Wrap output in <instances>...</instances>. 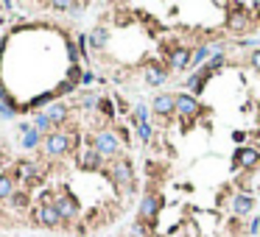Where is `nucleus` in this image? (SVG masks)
<instances>
[{
	"label": "nucleus",
	"mask_w": 260,
	"mask_h": 237,
	"mask_svg": "<svg viewBox=\"0 0 260 237\" xmlns=\"http://www.w3.org/2000/svg\"><path fill=\"white\" fill-rule=\"evenodd\" d=\"M90 148H95V151H98L104 159H118V153L123 151V142H120V137L115 131H109V128H101V131L92 134Z\"/></svg>",
	"instance_id": "obj_1"
},
{
	"label": "nucleus",
	"mask_w": 260,
	"mask_h": 237,
	"mask_svg": "<svg viewBox=\"0 0 260 237\" xmlns=\"http://www.w3.org/2000/svg\"><path fill=\"white\" fill-rule=\"evenodd\" d=\"M204 112V106L199 104L196 98L190 95V92H182V95H176V115H179V120H182V131H188L190 123L199 118Z\"/></svg>",
	"instance_id": "obj_2"
},
{
	"label": "nucleus",
	"mask_w": 260,
	"mask_h": 237,
	"mask_svg": "<svg viewBox=\"0 0 260 237\" xmlns=\"http://www.w3.org/2000/svg\"><path fill=\"white\" fill-rule=\"evenodd\" d=\"M73 148V137L67 131H50L48 137H45V153L48 156H64V153Z\"/></svg>",
	"instance_id": "obj_3"
},
{
	"label": "nucleus",
	"mask_w": 260,
	"mask_h": 237,
	"mask_svg": "<svg viewBox=\"0 0 260 237\" xmlns=\"http://www.w3.org/2000/svg\"><path fill=\"white\" fill-rule=\"evenodd\" d=\"M151 112H154L157 118H171V115H176V95L160 92V95L151 101Z\"/></svg>",
	"instance_id": "obj_4"
},
{
	"label": "nucleus",
	"mask_w": 260,
	"mask_h": 237,
	"mask_svg": "<svg viewBox=\"0 0 260 237\" xmlns=\"http://www.w3.org/2000/svg\"><path fill=\"white\" fill-rule=\"evenodd\" d=\"M160 209H162V198L157 193H146L143 195V201H140V221H148V223H154V218L160 215Z\"/></svg>",
	"instance_id": "obj_5"
},
{
	"label": "nucleus",
	"mask_w": 260,
	"mask_h": 237,
	"mask_svg": "<svg viewBox=\"0 0 260 237\" xmlns=\"http://www.w3.org/2000/svg\"><path fill=\"white\" fill-rule=\"evenodd\" d=\"M109 176H112V181L118 184V187H132V181H134V170H132V165H129L126 159L115 162L112 170H109Z\"/></svg>",
	"instance_id": "obj_6"
},
{
	"label": "nucleus",
	"mask_w": 260,
	"mask_h": 237,
	"mask_svg": "<svg viewBox=\"0 0 260 237\" xmlns=\"http://www.w3.org/2000/svg\"><path fill=\"white\" fill-rule=\"evenodd\" d=\"M36 223H42L48 229H56L59 223H62V215H59L56 204H42V207L36 209Z\"/></svg>",
	"instance_id": "obj_7"
},
{
	"label": "nucleus",
	"mask_w": 260,
	"mask_h": 237,
	"mask_svg": "<svg viewBox=\"0 0 260 237\" xmlns=\"http://www.w3.org/2000/svg\"><path fill=\"white\" fill-rule=\"evenodd\" d=\"M260 162V151L258 148H238V151H235V159H232V167H235V170H238V167H255Z\"/></svg>",
	"instance_id": "obj_8"
},
{
	"label": "nucleus",
	"mask_w": 260,
	"mask_h": 237,
	"mask_svg": "<svg viewBox=\"0 0 260 237\" xmlns=\"http://www.w3.org/2000/svg\"><path fill=\"white\" fill-rule=\"evenodd\" d=\"M213 76H216V73H213L210 67H202L199 73H193V76H190L188 81H185V87H188L190 95H199V92H202L204 87H207V81H210Z\"/></svg>",
	"instance_id": "obj_9"
},
{
	"label": "nucleus",
	"mask_w": 260,
	"mask_h": 237,
	"mask_svg": "<svg viewBox=\"0 0 260 237\" xmlns=\"http://www.w3.org/2000/svg\"><path fill=\"white\" fill-rule=\"evenodd\" d=\"M56 209H59V215H62V218H67V221H70V218L78 215V201L73 198L70 193H62L56 198Z\"/></svg>",
	"instance_id": "obj_10"
},
{
	"label": "nucleus",
	"mask_w": 260,
	"mask_h": 237,
	"mask_svg": "<svg viewBox=\"0 0 260 237\" xmlns=\"http://www.w3.org/2000/svg\"><path fill=\"white\" fill-rule=\"evenodd\" d=\"M168 81V70L162 67L160 62H151L146 67V84L148 87H160V84H165Z\"/></svg>",
	"instance_id": "obj_11"
},
{
	"label": "nucleus",
	"mask_w": 260,
	"mask_h": 237,
	"mask_svg": "<svg viewBox=\"0 0 260 237\" xmlns=\"http://www.w3.org/2000/svg\"><path fill=\"white\" fill-rule=\"evenodd\" d=\"M232 11H235V14H230V20H227V25H230L232 31H244V28L252 22V14H244L246 6H238V3H235Z\"/></svg>",
	"instance_id": "obj_12"
},
{
	"label": "nucleus",
	"mask_w": 260,
	"mask_h": 237,
	"mask_svg": "<svg viewBox=\"0 0 260 237\" xmlns=\"http://www.w3.org/2000/svg\"><path fill=\"white\" fill-rule=\"evenodd\" d=\"M101 162H104V156L95 148H84V151L78 153V165L84 167V170H98Z\"/></svg>",
	"instance_id": "obj_13"
},
{
	"label": "nucleus",
	"mask_w": 260,
	"mask_h": 237,
	"mask_svg": "<svg viewBox=\"0 0 260 237\" xmlns=\"http://www.w3.org/2000/svg\"><path fill=\"white\" fill-rule=\"evenodd\" d=\"M252 209H255V198L249 193H238L232 198V212H235V215H249Z\"/></svg>",
	"instance_id": "obj_14"
},
{
	"label": "nucleus",
	"mask_w": 260,
	"mask_h": 237,
	"mask_svg": "<svg viewBox=\"0 0 260 237\" xmlns=\"http://www.w3.org/2000/svg\"><path fill=\"white\" fill-rule=\"evenodd\" d=\"M190 64H193V50L176 48L174 53H171V67L174 70H185V67H190Z\"/></svg>",
	"instance_id": "obj_15"
},
{
	"label": "nucleus",
	"mask_w": 260,
	"mask_h": 237,
	"mask_svg": "<svg viewBox=\"0 0 260 237\" xmlns=\"http://www.w3.org/2000/svg\"><path fill=\"white\" fill-rule=\"evenodd\" d=\"M45 115H48V120L53 125H62L64 120H67V106L64 104H50V109L45 112Z\"/></svg>",
	"instance_id": "obj_16"
},
{
	"label": "nucleus",
	"mask_w": 260,
	"mask_h": 237,
	"mask_svg": "<svg viewBox=\"0 0 260 237\" xmlns=\"http://www.w3.org/2000/svg\"><path fill=\"white\" fill-rule=\"evenodd\" d=\"M3 198H14V179L8 173H0V201Z\"/></svg>",
	"instance_id": "obj_17"
},
{
	"label": "nucleus",
	"mask_w": 260,
	"mask_h": 237,
	"mask_svg": "<svg viewBox=\"0 0 260 237\" xmlns=\"http://www.w3.org/2000/svg\"><path fill=\"white\" fill-rule=\"evenodd\" d=\"M17 167H20V173H17L20 179H36V176L42 173V170H39V165H34V162H20Z\"/></svg>",
	"instance_id": "obj_18"
},
{
	"label": "nucleus",
	"mask_w": 260,
	"mask_h": 237,
	"mask_svg": "<svg viewBox=\"0 0 260 237\" xmlns=\"http://www.w3.org/2000/svg\"><path fill=\"white\" fill-rule=\"evenodd\" d=\"M90 45H92L95 50L106 48V31H104V28H95V31L90 34Z\"/></svg>",
	"instance_id": "obj_19"
},
{
	"label": "nucleus",
	"mask_w": 260,
	"mask_h": 237,
	"mask_svg": "<svg viewBox=\"0 0 260 237\" xmlns=\"http://www.w3.org/2000/svg\"><path fill=\"white\" fill-rule=\"evenodd\" d=\"M50 125H53V123L48 120V115H45V112H42V115H36V120H34V128H36L39 134H42V131H48Z\"/></svg>",
	"instance_id": "obj_20"
},
{
	"label": "nucleus",
	"mask_w": 260,
	"mask_h": 237,
	"mask_svg": "<svg viewBox=\"0 0 260 237\" xmlns=\"http://www.w3.org/2000/svg\"><path fill=\"white\" fill-rule=\"evenodd\" d=\"M36 142H39V131H36V128L25 131V137H22V145H25V148H34Z\"/></svg>",
	"instance_id": "obj_21"
},
{
	"label": "nucleus",
	"mask_w": 260,
	"mask_h": 237,
	"mask_svg": "<svg viewBox=\"0 0 260 237\" xmlns=\"http://www.w3.org/2000/svg\"><path fill=\"white\" fill-rule=\"evenodd\" d=\"M137 137H140V142H148L151 139V123H137Z\"/></svg>",
	"instance_id": "obj_22"
},
{
	"label": "nucleus",
	"mask_w": 260,
	"mask_h": 237,
	"mask_svg": "<svg viewBox=\"0 0 260 237\" xmlns=\"http://www.w3.org/2000/svg\"><path fill=\"white\" fill-rule=\"evenodd\" d=\"M134 118H137V123H148V106H137V109H134Z\"/></svg>",
	"instance_id": "obj_23"
},
{
	"label": "nucleus",
	"mask_w": 260,
	"mask_h": 237,
	"mask_svg": "<svg viewBox=\"0 0 260 237\" xmlns=\"http://www.w3.org/2000/svg\"><path fill=\"white\" fill-rule=\"evenodd\" d=\"M95 104H101V101H98L95 95H84V98H81V106H84V109H92Z\"/></svg>",
	"instance_id": "obj_24"
},
{
	"label": "nucleus",
	"mask_w": 260,
	"mask_h": 237,
	"mask_svg": "<svg viewBox=\"0 0 260 237\" xmlns=\"http://www.w3.org/2000/svg\"><path fill=\"white\" fill-rule=\"evenodd\" d=\"M101 112H104V115H109V118L115 115V109H112V104H109V101H101Z\"/></svg>",
	"instance_id": "obj_25"
},
{
	"label": "nucleus",
	"mask_w": 260,
	"mask_h": 237,
	"mask_svg": "<svg viewBox=\"0 0 260 237\" xmlns=\"http://www.w3.org/2000/svg\"><path fill=\"white\" fill-rule=\"evenodd\" d=\"M11 201H14V207H25V201H28V198H25V195H17V193H14V198H11Z\"/></svg>",
	"instance_id": "obj_26"
},
{
	"label": "nucleus",
	"mask_w": 260,
	"mask_h": 237,
	"mask_svg": "<svg viewBox=\"0 0 260 237\" xmlns=\"http://www.w3.org/2000/svg\"><path fill=\"white\" fill-rule=\"evenodd\" d=\"M252 67L260 70V50H255V53H252Z\"/></svg>",
	"instance_id": "obj_27"
},
{
	"label": "nucleus",
	"mask_w": 260,
	"mask_h": 237,
	"mask_svg": "<svg viewBox=\"0 0 260 237\" xmlns=\"http://www.w3.org/2000/svg\"><path fill=\"white\" fill-rule=\"evenodd\" d=\"M132 235L134 237H143V226H140V223H134V226H132Z\"/></svg>",
	"instance_id": "obj_28"
},
{
	"label": "nucleus",
	"mask_w": 260,
	"mask_h": 237,
	"mask_svg": "<svg viewBox=\"0 0 260 237\" xmlns=\"http://www.w3.org/2000/svg\"><path fill=\"white\" fill-rule=\"evenodd\" d=\"M232 139H235V142H244L246 134H244V131H235V134H232Z\"/></svg>",
	"instance_id": "obj_29"
},
{
	"label": "nucleus",
	"mask_w": 260,
	"mask_h": 237,
	"mask_svg": "<svg viewBox=\"0 0 260 237\" xmlns=\"http://www.w3.org/2000/svg\"><path fill=\"white\" fill-rule=\"evenodd\" d=\"M0 173H3V159H0Z\"/></svg>",
	"instance_id": "obj_30"
}]
</instances>
